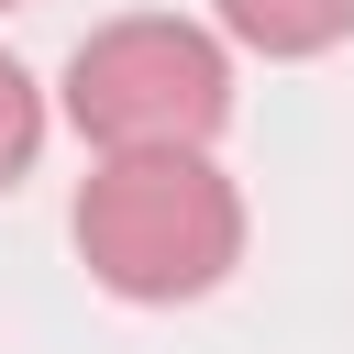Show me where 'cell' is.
<instances>
[{
  "instance_id": "obj_1",
  "label": "cell",
  "mask_w": 354,
  "mask_h": 354,
  "mask_svg": "<svg viewBox=\"0 0 354 354\" xmlns=\"http://www.w3.org/2000/svg\"><path fill=\"white\" fill-rule=\"evenodd\" d=\"M77 266L133 310H188L243 266V188L210 166V144L100 155L77 177Z\"/></svg>"
},
{
  "instance_id": "obj_2",
  "label": "cell",
  "mask_w": 354,
  "mask_h": 354,
  "mask_svg": "<svg viewBox=\"0 0 354 354\" xmlns=\"http://www.w3.org/2000/svg\"><path fill=\"white\" fill-rule=\"evenodd\" d=\"M66 122L100 155H155V144H221L232 122V44L177 11H122L66 55Z\"/></svg>"
},
{
  "instance_id": "obj_3",
  "label": "cell",
  "mask_w": 354,
  "mask_h": 354,
  "mask_svg": "<svg viewBox=\"0 0 354 354\" xmlns=\"http://www.w3.org/2000/svg\"><path fill=\"white\" fill-rule=\"evenodd\" d=\"M221 44L266 55V66H310L332 44H354V0H210Z\"/></svg>"
},
{
  "instance_id": "obj_4",
  "label": "cell",
  "mask_w": 354,
  "mask_h": 354,
  "mask_svg": "<svg viewBox=\"0 0 354 354\" xmlns=\"http://www.w3.org/2000/svg\"><path fill=\"white\" fill-rule=\"evenodd\" d=\"M44 122H55V111H44L33 66H22L11 44H0V199H11L22 177H33V155H44Z\"/></svg>"
},
{
  "instance_id": "obj_5",
  "label": "cell",
  "mask_w": 354,
  "mask_h": 354,
  "mask_svg": "<svg viewBox=\"0 0 354 354\" xmlns=\"http://www.w3.org/2000/svg\"><path fill=\"white\" fill-rule=\"evenodd\" d=\"M0 11H33V0H0Z\"/></svg>"
}]
</instances>
